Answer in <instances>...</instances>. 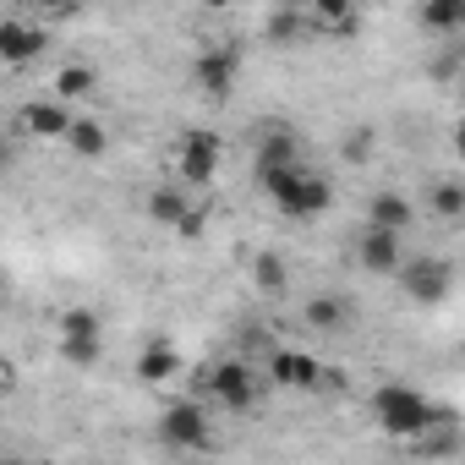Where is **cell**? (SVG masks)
Masks as SVG:
<instances>
[{"instance_id":"cell-1","label":"cell","mask_w":465,"mask_h":465,"mask_svg":"<svg viewBox=\"0 0 465 465\" xmlns=\"http://www.w3.org/2000/svg\"><path fill=\"white\" fill-rule=\"evenodd\" d=\"M367 411H372L378 432H389V438H400V443H411V438H421V432H432V427H454V411L438 405V400H427V394L411 389V383H378L372 400H367Z\"/></svg>"},{"instance_id":"cell-18","label":"cell","mask_w":465,"mask_h":465,"mask_svg":"<svg viewBox=\"0 0 465 465\" xmlns=\"http://www.w3.org/2000/svg\"><path fill=\"white\" fill-rule=\"evenodd\" d=\"M405 454H411L416 465H460V421H454V427H432V432L411 438V443H405Z\"/></svg>"},{"instance_id":"cell-16","label":"cell","mask_w":465,"mask_h":465,"mask_svg":"<svg viewBox=\"0 0 465 465\" xmlns=\"http://www.w3.org/2000/svg\"><path fill=\"white\" fill-rule=\"evenodd\" d=\"M351 296H334V291H318V296H307L302 302V323L307 329H318V334H345L351 329Z\"/></svg>"},{"instance_id":"cell-6","label":"cell","mask_w":465,"mask_h":465,"mask_svg":"<svg viewBox=\"0 0 465 465\" xmlns=\"http://www.w3.org/2000/svg\"><path fill=\"white\" fill-rule=\"evenodd\" d=\"M236 77H242V50L236 45H203L192 55V88L208 104H224L230 94H236Z\"/></svg>"},{"instance_id":"cell-30","label":"cell","mask_w":465,"mask_h":465,"mask_svg":"<svg viewBox=\"0 0 465 465\" xmlns=\"http://www.w3.org/2000/svg\"><path fill=\"white\" fill-rule=\"evenodd\" d=\"M0 465H23V460H0Z\"/></svg>"},{"instance_id":"cell-21","label":"cell","mask_w":465,"mask_h":465,"mask_svg":"<svg viewBox=\"0 0 465 465\" xmlns=\"http://www.w3.org/2000/svg\"><path fill=\"white\" fill-rule=\"evenodd\" d=\"M77 159H104L110 153V132H104V121H94V115H72V126H66V137H61Z\"/></svg>"},{"instance_id":"cell-7","label":"cell","mask_w":465,"mask_h":465,"mask_svg":"<svg viewBox=\"0 0 465 465\" xmlns=\"http://www.w3.org/2000/svg\"><path fill=\"white\" fill-rule=\"evenodd\" d=\"M394 280H400V291H405L416 307H443L449 291H454V263L438 258V252H421V258H405Z\"/></svg>"},{"instance_id":"cell-5","label":"cell","mask_w":465,"mask_h":465,"mask_svg":"<svg viewBox=\"0 0 465 465\" xmlns=\"http://www.w3.org/2000/svg\"><path fill=\"white\" fill-rule=\"evenodd\" d=\"M153 432H159V443L175 449V454H203V449H213V411H208L203 400H170V405L159 411Z\"/></svg>"},{"instance_id":"cell-19","label":"cell","mask_w":465,"mask_h":465,"mask_svg":"<svg viewBox=\"0 0 465 465\" xmlns=\"http://www.w3.org/2000/svg\"><path fill=\"white\" fill-rule=\"evenodd\" d=\"M421 203H427V213H432L438 224H460V219H465V181H460V175H438Z\"/></svg>"},{"instance_id":"cell-2","label":"cell","mask_w":465,"mask_h":465,"mask_svg":"<svg viewBox=\"0 0 465 465\" xmlns=\"http://www.w3.org/2000/svg\"><path fill=\"white\" fill-rule=\"evenodd\" d=\"M263 372L247 361V356H219V361H208V372L197 378V394H203V405L213 411H230V416H247V411H258L263 405Z\"/></svg>"},{"instance_id":"cell-15","label":"cell","mask_w":465,"mask_h":465,"mask_svg":"<svg viewBox=\"0 0 465 465\" xmlns=\"http://www.w3.org/2000/svg\"><path fill=\"white\" fill-rule=\"evenodd\" d=\"M411 224H416V197L389 192V186L367 197V230H389V236H405Z\"/></svg>"},{"instance_id":"cell-13","label":"cell","mask_w":465,"mask_h":465,"mask_svg":"<svg viewBox=\"0 0 465 465\" xmlns=\"http://www.w3.org/2000/svg\"><path fill=\"white\" fill-rule=\"evenodd\" d=\"M72 115H77V110H66L61 99H28L12 126H17L23 137H34V143H61L66 126H72Z\"/></svg>"},{"instance_id":"cell-4","label":"cell","mask_w":465,"mask_h":465,"mask_svg":"<svg viewBox=\"0 0 465 465\" xmlns=\"http://www.w3.org/2000/svg\"><path fill=\"white\" fill-rule=\"evenodd\" d=\"M219 170H224V137H219V132L192 126V132L175 137V153H170V181H175V186L197 192V186L219 181Z\"/></svg>"},{"instance_id":"cell-10","label":"cell","mask_w":465,"mask_h":465,"mask_svg":"<svg viewBox=\"0 0 465 465\" xmlns=\"http://www.w3.org/2000/svg\"><path fill=\"white\" fill-rule=\"evenodd\" d=\"M148 219L159 224V230H181V236H197L203 230V208H197V197L186 192V186H175V181H159L153 192H148Z\"/></svg>"},{"instance_id":"cell-20","label":"cell","mask_w":465,"mask_h":465,"mask_svg":"<svg viewBox=\"0 0 465 465\" xmlns=\"http://www.w3.org/2000/svg\"><path fill=\"white\" fill-rule=\"evenodd\" d=\"M94 94H99V72H94L88 61H66V66L55 72V94H50V99H61L66 110L83 104V99H94Z\"/></svg>"},{"instance_id":"cell-23","label":"cell","mask_w":465,"mask_h":465,"mask_svg":"<svg viewBox=\"0 0 465 465\" xmlns=\"http://www.w3.org/2000/svg\"><path fill=\"white\" fill-rule=\"evenodd\" d=\"M416 23L427 34H460L465 28V0H427V6L416 12Z\"/></svg>"},{"instance_id":"cell-17","label":"cell","mask_w":465,"mask_h":465,"mask_svg":"<svg viewBox=\"0 0 465 465\" xmlns=\"http://www.w3.org/2000/svg\"><path fill=\"white\" fill-rule=\"evenodd\" d=\"M132 372H137V383H148V389L170 383V378L181 372V345H175V340H148V345L137 351Z\"/></svg>"},{"instance_id":"cell-9","label":"cell","mask_w":465,"mask_h":465,"mask_svg":"<svg viewBox=\"0 0 465 465\" xmlns=\"http://www.w3.org/2000/svg\"><path fill=\"white\" fill-rule=\"evenodd\" d=\"M50 50V28L28 12H6L0 17V66H34Z\"/></svg>"},{"instance_id":"cell-28","label":"cell","mask_w":465,"mask_h":465,"mask_svg":"<svg viewBox=\"0 0 465 465\" xmlns=\"http://www.w3.org/2000/svg\"><path fill=\"white\" fill-rule=\"evenodd\" d=\"M12 159H17V143H12V132H0V175L12 170Z\"/></svg>"},{"instance_id":"cell-25","label":"cell","mask_w":465,"mask_h":465,"mask_svg":"<svg viewBox=\"0 0 465 465\" xmlns=\"http://www.w3.org/2000/svg\"><path fill=\"white\" fill-rule=\"evenodd\" d=\"M72 340H104V323H99L94 307H66L61 312V345H72Z\"/></svg>"},{"instance_id":"cell-27","label":"cell","mask_w":465,"mask_h":465,"mask_svg":"<svg viewBox=\"0 0 465 465\" xmlns=\"http://www.w3.org/2000/svg\"><path fill=\"white\" fill-rule=\"evenodd\" d=\"M345 148H351V159H361V153L372 148V126H356V137H351Z\"/></svg>"},{"instance_id":"cell-29","label":"cell","mask_w":465,"mask_h":465,"mask_svg":"<svg viewBox=\"0 0 465 465\" xmlns=\"http://www.w3.org/2000/svg\"><path fill=\"white\" fill-rule=\"evenodd\" d=\"M6 383H12V372H6V367H0V389H6Z\"/></svg>"},{"instance_id":"cell-22","label":"cell","mask_w":465,"mask_h":465,"mask_svg":"<svg viewBox=\"0 0 465 465\" xmlns=\"http://www.w3.org/2000/svg\"><path fill=\"white\" fill-rule=\"evenodd\" d=\"M263 39H269V45H296V39H307V12H302V6H274V12L263 17Z\"/></svg>"},{"instance_id":"cell-11","label":"cell","mask_w":465,"mask_h":465,"mask_svg":"<svg viewBox=\"0 0 465 465\" xmlns=\"http://www.w3.org/2000/svg\"><path fill=\"white\" fill-rule=\"evenodd\" d=\"M291 164H307V143L296 137V126H263L258 132L252 170L258 175H274V170H291Z\"/></svg>"},{"instance_id":"cell-3","label":"cell","mask_w":465,"mask_h":465,"mask_svg":"<svg viewBox=\"0 0 465 465\" xmlns=\"http://www.w3.org/2000/svg\"><path fill=\"white\" fill-rule=\"evenodd\" d=\"M258 186L269 192V203H274L285 219H302V224L334 208V186H329V175H318L312 164H291V170L258 175Z\"/></svg>"},{"instance_id":"cell-26","label":"cell","mask_w":465,"mask_h":465,"mask_svg":"<svg viewBox=\"0 0 465 465\" xmlns=\"http://www.w3.org/2000/svg\"><path fill=\"white\" fill-rule=\"evenodd\" d=\"M61 356L77 361V367H94V361L104 356V340H72V345H61Z\"/></svg>"},{"instance_id":"cell-14","label":"cell","mask_w":465,"mask_h":465,"mask_svg":"<svg viewBox=\"0 0 465 465\" xmlns=\"http://www.w3.org/2000/svg\"><path fill=\"white\" fill-rule=\"evenodd\" d=\"M307 12V39H351L361 28V12L351 0H318V6H302Z\"/></svg>"},{"instance_id":"cell-12","label":"cell","mask_w":465,"mask_h":465,"mask_svg":"<svg viewBox=\"0 0 465 465\" xmlns=\"http://www.w3.org/2000/svg\"><path fill=\"white\" fill-rule=\"evenodd\" d=\"M400 263H405V236H389V230H361L356 236V269L361 274L394 280Z\"/></svg>"},{"instance_id":"cell-8","label":"cell","mask_w":465,"mask_h":465,"mask_svg":"<svg viewBox=\"0 0 465 465\" xmlns=\"http://www.w3.org/2000/svg\"><path fill=\"white\" fill-rule=\"evenodd\" d=\"M258 372H263L269 389H291V394H312L323 383V361L312 351H296V345H274Z\"/></svg>"},{"instance_id":"cell-24","label":"cell","mask_w":465,"mask_h":465,"mask_svg":"<svg viewBox=\"0 0 465 465\" xmlns=\"http://www.w3.org/2000/svg\"><path fill=\"white\" fill-rule=\"evenodd\" d=\"M252 285H258L263 296H285V291H291L285 258H280V252H258V258H252Z\"/></svg>"}]
</instances>
